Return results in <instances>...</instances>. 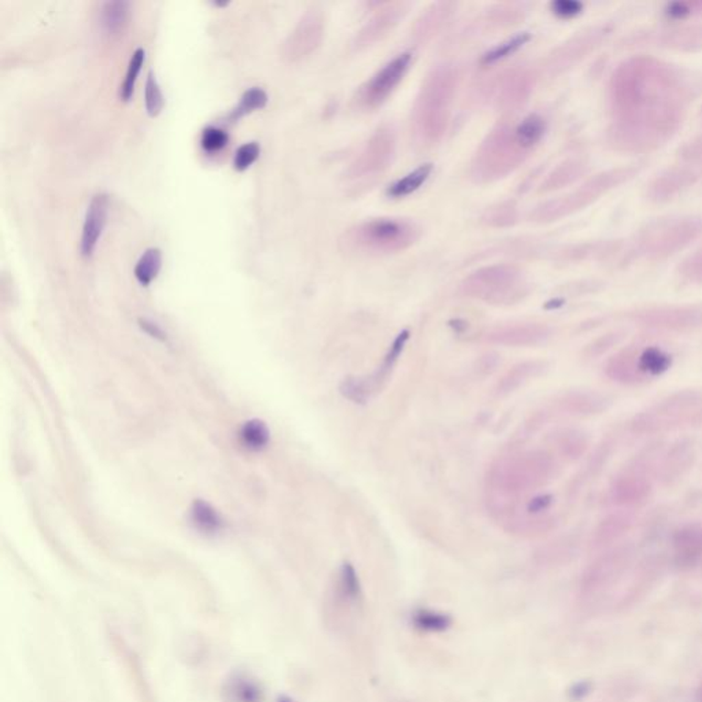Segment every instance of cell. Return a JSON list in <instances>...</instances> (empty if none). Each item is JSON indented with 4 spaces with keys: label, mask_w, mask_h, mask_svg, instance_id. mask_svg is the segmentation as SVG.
Listing matches in <instances>:
<instances>
[{
    "label": "cell",
    "mask_w": 702,
    "mask_h": 702,
    "mask_svg": "<svg viewBox=\"0 0 702 702\" xmlns=\"http://www.w3.org/2000/svg\"><path fill=\"white\" fill-rule=\"evenodd\" d=\"M558 473L553 452L528 450L498 458L487 472V487L493 499L515 501L517 496L548 485Z\"/></svg>",
    "instance_id": "1"
},
{
    "label": "cell",
    "mask_w": 702,
    "mask_h": 702,
    "mask_svg": "<svg viewBox=\"0 0 702 702\" xmlns=\"http://www.w3.org/2000/svg\"><path fill=\"white\" fill-rule=\"evenodd\" d=\"M457 74L450 65L436 66L425 77L413 107V134L419 144L432 145L446 133Z\"/></svg>",
    "instance_id": "2"
},
{
    "label": "cell",
    "mask_w": 702,
    "mask_h": 702,
    "mask_svg": "<svg viewBox=\"0 0 702 702\" xmlns=\"http://www.w3.org/2000/svg\"><path fill=\"white\" fill-rule=\"evenodd\" d=\"M534 150L516 125L502 123L494 128L477 148L471 164L474 183L501 180L515 172Z\"/></svg>",
    "instance_id": "3"
},
{
    "label": "cell",
    "mask_w": 702,
    "mask_h": 702,
    "mask_svg": "<svg viewBox=\"0 0 702 702\" xmlns=\"http://www.w3.org/2000/svg\"><path fill=\"white\" fill-rule=\"evenodd\" d=\"M702 427V391L683 389L635 414L628 428L633 435L650 436Z\"/></svg>",
    "instance_id": "4"
},
{
    "label": "cell",
    "mask_w": 702,
    "mask_h": 702,
    "mask_svg": "<svg viewBox=\"0 0 702 702\" xmlns=\"http://www.w3.org/2000/svg\"><path fill=\"white\" fill-rule=\"evenodd\" d=\"M420 229L413 222L376 218L350 228L343 235V249L364 255L394 254L416 243Z\"/></svg>",
    "instance_id": "5"
},
{
    "label": "cell",
    "mask_w": 702,
    "mask_h": 702,
    "mask_svg": "<svg viewBox=\"0 0 702 702\" xmlns=\"http://www.w3.org/2000/svg\"><path fill=\"white\" fill-rule=\"evenodd\" d=\"M672 354L655 343H633L606 361L605 375L622 386H641L669 369Z\"/></svg>",
    "instance_id": "6"
},
{
    "label": "cell",
    "mask_w": 702,
    "mask_h": 702,
    "mask_svg": "<svg viewBox=\"0 0 702 702\" xmlns=\"http://www.w3.org/2000/svg\"><path fill=\"white\" fill-rule=\"evenodd\" d=\"M461 292L485 303L512 304L526 298L528 284L520 268L499 263L472 271L461 282Z\"/></svg>",
    "instance_id": "7"
},
{
    "label": "cell",
    "mask_w": 702,
    "mask_h": 702,
    "mask_svg": "<svg viewBox=\"0 0 702 702\" xmlns=\"http://www.w3.org/2000/svg\"><path fill=\"white\" fill-rule=\"evenodd\" d=\"M660 450L661 446L650 447L612 480L606 495L612 506L617 510L631 512L644 506L650 501Z\"/></svg>",
    "instance_id": "8"
},
{
    "label": "cell",
    "mask_w": 702,
    "mask_h": 702,
    "mask_svg": "<svg viewBox=\"0 0 702 702\" xmlns=\"http://www.w3.org/2000/svg\"><path fill=\"white\" fill-rule=\"evenodd\" d=\"M633 559L635 548L633 545L622 543L605 548L584 573V591L595 594L613 589L630 572Z\"/></svg>",
    "instance_id": "9"
},
{
    "label": "cell",
    "mask_w": 702,
    "mask_h": 702,
    "mask_svg": "<svg viewBox=\"0 0 702 702\" xmlns=\"http://www.w3.org/2000/svg\"><path fill=\"white\" fill-rule=\"evenodd\" d=\"M395 155V137L387 128H380L367 140L346 172L348 180H364L381 175L391 166Z\"/></svg>",
    "instance_id": "10"
},
{
    "label": "cell",
    "mask_w": 702,
    "mask_h": 702,
    "mask_svg": "<svg viewBox=\"0 0 702 702\" xmlns=\"http://www.w3.org/2000/svg\"><path fill=\"white\" fill-rule=\"evenodd\" d=\"M410 62L411 55L409 52H403L386 63L359 90L356 96L358 106L365 110H373L381 106L402 81Z\"/></svg>",
    "instance_id": "11"
},
{
    "label": "cell",
    "mask_w": 702,
    "mask_h": 702,
    "mask_svg": "<svg viewBox=\"0 0 702 702\" xmlns=\"http://www.w3.org/2000/svg\"><path fill=\"white\" fill-rule=\"evenodd\" d=\"M409 339V332L402 331L389 347L388 353L381 361L380 367L369 378H347L340 384V392L343 397L356 403L367 402L370 397L383 386L384 381L391 373L392 367L397 364L398 358L405 348Z\"/></svg>",
    "instance_id": "12"
},
{
    "label": "cell",
    "mask_w": 702,
    "mask_h": 702,
    "mask_svg": "<svg viewBox=\"0 0 702 702\" xmlns=\"http://www.w3.org/2000/svg\"><path fill=\"white\" fill-rule=\"evenodd\" d=\"M324 32H325V18L323 11L317 7L310 8L285 40L282 46V57L290 62L303 59L320 47Z\"/></svg>",
    "instance_id": "13"
},
{
    "label": "cell",
    "mask_w": 702,
    "mask_h": 702,
    "mask_svg": "<svg viewBox=\"0 0 702 702\" xmlns=\"http://www.w3.org/2000/svg\"><path fill=\"white\" fill-rule=\"evenodd\" d=\"M696 460V443L688 438L677 439L668 449L661 447L655 463V480H660L664 485L674 484L690 472Z\"/></svg>",
    "instance_id": "14"
},
{
    "label": "cell",
    "mask_w": 702,
    "mask_h": 702,
    "mask_svg": "<svg viewBox=\"0 0 702 702\" xmlns=\"http://www.w3.org/2000/svg\"><path fill=\"white\" fill-rule=\"evenodd\" d=\"M409 3H388L381 7L367 24L364 25L354 40V48L362 49L386 37L408 13Z\"/></svg>",
    "instance_id": "15"
},
{
    "label": "cell",
    "mask_w": 702,
    "mask_h": 702,
    "mask_svg": "<svg viewBox=\"0 0 702 702\" xmlns=\"http://www.w3.org/2000/svg\"><path fill=\"white\" fill-rule=\"evenodd\" d=\"M551 336V329L548 325L537 323L513 324V325L498 326L485 335V340L493 345L505 347H532L542 345Z\"/></svg>",
    "instance_id": "16"
},
{
    "label": "cell",
    "mask_w": 702,
    "mask_h": 702,
    "mask_svg": "<svg viewBox=\"0 0 702 702\" xmlns=\"http://www.w3.org/2000/svg\"><path fill=\"white\" fill-rule=\"evenodd\" d=\"M534 88V76L526 69L509 71L499 84L496 107L504 114H512L528 101Z\"/></svg>",
    "instance_id": "17"
},
{
    "label": "cell",
    "mask_w": 702,
    "mask_h": 702,
    "mask_svg": "<svg viewBox=\"0 0 702 702\" xmlns=\"http://www.w3.org/2000/svg\"><path fill=\"white\" fill-rule=\"evenodd\" d=\"M611 406V399L606 395L595 391H568L554 400L553 408L557 413L570 417H592L603 413Z\"/></svg>",
    "instance_id": "18"
},
{
    "label": "cell",
    "mask_w": 702,
    "mask_h": 702,
    "mask_svg": "<svg viewBox=\"0 0 702 702\" xmlns=\"http://www.w3.org/2000/svg\"><path fill=\"white\" fill-rule=\"evenodd\" d=\"M107 214H109V197L106 194L93 195L85 213L84 225H82L81 243L80 250L84 258L92 257L104 227H106Z\"/></svg>",
    "instance_id": "19"
},
{
    "label": "cell",
    "mask_w": 702,
    "mask_h": 702,
    "mask_svg": "<svg viewBox=\"0 0 702 702\" xmlns=\"http://www.w3.org/2000/svg\"><path fill=\"white\" fill-rule=\"evenodd\" d=\"M638 321L650 328L663 331L688 332L702 326V310H655L639 315Z\"/></svg>",
    "instance_id": "20"
},
{
    "label": "cell",
    "mask_w": 702,
    "mask_h": 702,
    "mask_svg": "<svg viewBox=\"0 0 702 702\" xmlns=\"http://www.w3.org/2000/svg\"><path fill=\"white\" fill-rule=\"evenodd\" d=\"M672 551L679 567H694L702 561V521L685 524L672 534Z\"/></svg>",
    "instance_id": "21"
},
{
    "label": "cell",
    "mask_w": 702,
    "mask_h": 702,
    "mask_svg": "<svg viewBox=\"0 0 702 702\" xmlns=\"http://www.w3.org/2000/svg\"><path fill=\"white\" fill-rule=\"evenodd\" d=\"M546 441L553 450V454L568 463L583 457L589 449V436L578 428H557L548 433Z\"/></svg>",
    "instance_id": "22"
},
{
    "label": "cell",
    "mask_w": 702,
    "mask_h": 702,
    "mask_svg": "<svg viewBox=\"0 0 702 702\" xmlns=\"http://www.w3.org/2000/svg\"><path fill=\"white\" fill-rule=\"evenodd\" d=\"M633 516L627 510H616L606 515L592 531L591 546L594 548H609L633 528Z\"/></svg>",
    "instance_id": "23"
},
{
    "label": "cell",
    "mask_w": 702,
    "mask_h": 702,
    "mask_svg": "<svg viewBox=\"0 0 702 702\" xmlns=\"http://www.w3.org/2000/svg\"><path fill=\"white\" fill-rule=\"evenodd\" d=\"M548 362L534 359V361H524L515 365L512 369L507 370L501 380L496 383L495 392L499 397L512 394L517 391L524 384L531 381L532 378H539L545 370L548 369Z\"/></svg>",
    "instance_id": "24"
},
{
    "label": "cell",
    "mask_w": 702,
    "mask_h": 702,
    "mask_svg": "<svg viewBox=\"0 0 702 702\" xmlns=\"http://www.w3.org/2000/svg\"><path fill=\"white\" fill-rule=\"evenodd\" d=\"M614 447H616V439L611 438V436L606 438L605 441H601V443L595 447L594 452H592L591 457L587 461L583 471H581L580 473H579V476H576V479L573 480L572 488H570L573 493L580 490L586 483L597 479L598 474L602 472V469H605L606 463L611 460L612 454H613L614 452Z\"/></svg>",
    "instance_id": "25"
},
{
    "label": "cell",
    "mask_w": 702,
    "mask_h": 702,
    "mask_svg": "<svg viewBox=\"0 0 702 702\" xmlns=\"http://www.w3.org/2000/svg\"><path fill=\"white\" fill-rule=\"evenodd\" d=\"M454 8L455 3L452 2H438L435 5H431V7H428L425 13L421 14L416 27H414L413 33L416 40H428L431 36L435 35L441 29L443 22H446L447 18L452 16Z\"/></svg>",
    "instance_id": "26"
},
{
    "label": "cell",
    "mask_w": 702,
    "mask_h": 702,
    "mask_svg": "<svg viewBox=\"0 0 702 702\" xmlns=\"http://www.w3.org/2000/svg\"><path fill=\"white\" fill-rule=\"evenodd\" d=\"M191 521L199 531L216 534L225 526L219 513L207 502L197 499L191 507Z\"/></svg>",
    "instance_id": "27"
},
{
    "label": "cell",
    "mask_w": 702,
    "mask_h": 702,
    "mask_svg": "<svg viewBox=\"0 0 702 702\" xmlns=\"http://www.w3.org/2000/svg\"><path fill=\"white\" fill-rule=\"evenodd\" d=\"M128 2H106L101 5V29L110 35L120 32L125 27L129 18Z\"/></svg>",
    "instance_id": "28"
},
{
    "label": "cell",
    "mask_w": 702,
    "mask_h": 702,
    "mask_svg": "<svg viewBox=\"0 0 702 702\" xmlns=\"http://www.w3.org/2000/svg\"><path fill=\"white\" fill-rule=\"evenodd\" d=\"M162 268V251L158 247H150L143 252L134 265V277L140 284L150 285L158 276Z\"/></svg>",
    "instance_id": "29"
},
{
    "label": "cell",
    "mask_w": 702,
    "mask_h": 702,
    "mask_svg": "<svg viewBox=\"0 0 702 702\" xmlns=\"http://www.w3.org/2000/svg\"><path fill=\"white\" fill-rule=\"evenodd\" d=\"M239 439L246 449L251 450V452H260L268 446L271 432H269L268 425L265 422L254 419L241 425L240 431H239Z\"/></svg>",
    "instance_id": "30"
},
{
    "label": "cell",
    "mask_w": 702,
    "mask_h": 702,
    "mask_svg": "<svg viewBox=\"0 0 702 702\" xmlns=\"http://www.w3.org/2000/svg\"><path fill=\"white\" fill-rule=\"evenodd\" d=\"M431 173H432V165H421V166L414 169L413 172L408 173L405 177L398 180L397 183L392 184L388 189L389 197H403L413 194L428 180Z\"/></svg>",
    "instance_id": "31"
},
{
    "label": "cell",
    "mask_w": 702,
    "mask_h": 702,
    "mask_svg": "<svg viewBox=\"0 0 702 702\" xmlns=\"http://www.w3.org/2000/svg\"><path fill=\"white\" fill-rule=\"evenodd\" d=\"M268 101L269 96L265 90L258 87L249 88V90H244L243 95L240 96V101L230 112L229 121L235 122V121H239L240 118L257 112V110L263 109L268 104Z\"/></svg>",
    "instance_id": "32"
},
{
    "label": "cell",
    "mask_w": 702,
    "mask_h": 702,
    "mask_svg": "<svg viewBox=\"0 0 702 702\" xmlns=\"http://www.w3.org/2000/svg\"><path fill=\"white\" fill-rule=\"evenodd\" d=\"M414 627L425 633H441L452 625V617L441 612L419 609L413 614Z\"/></svg>",
    "instance_id": "33"
},
{
    "label": "cell",
    "mask_w": 702,
    "mask_h": 702,
    "mask_svg": "<svg viewBox=\"0 0 702 702\" xmlns=\"http://www.w3.org/2000/svg\"><path fill=\"white\" fill-rule=\"evenodd\" d=\"M337 584H339L340 594L348 602H358L361 600V583L353 565L345 562L340 567Z\"/></svg>",
    "instance_id": "34"
},
{
    "label": "cell",
    "mask_w": 702,
    "mask_h": 702,
    "mask_svg": "<svg viewBox=\"0 0 702 702\" xmlns=\"http://www.w3.org/2000/svg\"><path fill=\"white\" fill-rule=\"evenodd\" d=\"M145 51L144 48H136L129 60L128 70H126L125 79L120 88V98L123 101H129L133 96L134 85H136L137 76L144 65Z\"/></svg>",
    "instance_id": "35"
},
{
    "label": "cell",
    "mask_w": 702,
    "mask_h": 702,
    "mask_svg": "<svg viewBox=\"0 0 702 702\" xmlns=\"http://www.w3.org/2000/svg\"><path fill=\"white\" fill-rule=\"evenodd\" d=\"M145 112L151 118L158 117L165 106L164 93L156 81L155 74L150 71L144 87Z\"/></svg>",
    "instance_id": "36"
},
{
    "label": "cell",
    "mask_w": 702,
    "mask_h": 702,
    "mask_svg": "<svg viewBox=\"0 0 702 702\" xmlns=\"http://www.w3.org/2000/svg\"><path fill=\"white\" fill-rule=\"evenodd\" d=\"M529 36L526 33L523 35L515 36L510 40L505 41V43L499 44V46L494 47L491 51L483 57L482 62L484 65H491V63L498 62V60L504 59V58L509 57L513 52L517 51L518 48L524 46L528 40Z\"/></svg>",
    "instance_id": "37"
},
{
    "label": "cell",
    "mask_w": 702,
    "mask_h": 702,
    "mask_svg": "<svg viewBox=\"0 0 702 702\" xmlns=\"http://www.w3.org/2000/svg\"><path fill=\"white\" fill-rule=\"evenodd\" d=\"M228 143H229V134L224 129L218 126H207L203 129L200 145L206 153H218L227 147Z\"/></svg>",
    "instance_id": "38"
},
{
    "label": "cell",
    "mask_w": 702,
    "mask_h": 702,
    "mask_svg": "<svg viewBox=\"0 0 702 702\" xmlns=\"http://www.w3.org/2000/svg\"><path fill=\"white\" fill-rule=\"evenodd\" d=\"M516 218H517V211L513 203H501L487 210L484 216V221L491 227H507L512 225Z\"/></svg>",
    "instance_id": "39"
},
{
    "label": "cell",
    "mask_w": 702,
    "mask_h": 702,
    "mask_svg": "<svg viewBox=\"0 0 702 702\" xmlns=\"http://www.w3.org/2000/svg\"><path fill=\"white\" fill-rule=\"evenodd\" d=\"M261 147L257 142H249L240 145L233 156V166L238 172H244L260 158Z\"/></svg>",
    "instance_id": "40"
},
{
    "label": "cell",
    "mask_w": 702,
    "mask_h": 702,
    "mask_svg": "<svg viewBox=\"0 0 702 702\" xmlns=\"http://www.w3.org/2000/svg\"><path fill=\"white\" fill-rule=\"evenodd\" d=\"M620 342H622V335L617 334V332L605 335V336L602 337H598V339L592 340V342L584 348V356H586L587 358H597V356H602V354H605L606 351L611 350V348L616 347Z\"/></svg>",
    "instance_id": "41"
},
{
    "label": "cell",
    "mask_w": 702,
    "mask_h": 702,
    "mask_svg": "<svg viewBox=\"0 0 702 702\" xmlns=\"http://www.w3.org/2000/svg\"><path fill=\"white\" fill-rule=\"evenodd\" d=\"M523 7H518L515 5H498L495 10L491 13V19L495 24L509 25L515 24V21L520 19L523 16Z\"/></svg>",
    "instance_id": "42"
},
{
    "label": "cell",
    "mask_w": 702,
    "mask_h": 702,
    "mask_svg": "<svg viewBox=\"0 0 702 702\" xmlns=\"http://www.w3.org/2000/svg\"><path fill=\"white\" fill-rule=\"evenodd\" d=\"M551 10L561 18H572V16L580 14V11L583 10V5L575 2V0H556V2L551 3Z\"/></svg>",
    "instance_id": "43"
},
{
    "label": "cell",
    "mask_w": 702,
    "mask_h": 702,
    "mask_svg": "<svg viewBox=\"0 0 702 702\" xmlns=\"http://www.w3.org/2000/svg\"><path fill=\"white\" fill-rule=\"evenodd\" d=\"M666 14H668L671 18L682 19L690 14V8H688V5H685V3H672V5H669L668 7H666Z\"/></svg>",
    "instance_id": "44"
},
{
    "label": "cell",
    "mask_w": 702,
    "mask_h": 702,
    "mask_svg": "<svg viewBox=\"0 0 702 702\" xmlns=\"http://www.w3.org/2000/svg\"><path fill=\"white\" fill-rule=\"evenodd\" d=\"M140 326H142L143 331L147 332L150 336L156 337V339L159 340H165L166 339V336H165L164 331H162L161 328H159L158 325H156L155 323H153V321L148 320H140Z\"/></svg>",
    "instance_id": "45"
},
{
    "label": "cell",
    "mask_w": 702,
    "mask_h": 702,
    "mask_svg": "<svg viewBox=\"0 0 702 702\" xmlns=\"http://www.w3.org/2000/svg\"><path fill=\"white\" fill-rule=\"evenodd\" d=\"M698 702H702V685L701 688L698 690Z\"/></svg>",
    "instance_id": "46"
}]
</instances>
